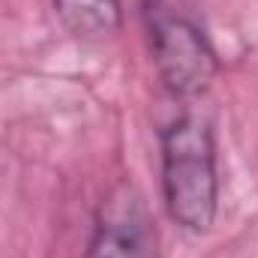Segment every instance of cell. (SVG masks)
<instances>
[{"label":"cell","mask_w":258,"mask_h":258,"mask_svg":"<svg viewBox=\"0 0 258 258\" xmlns=\"http://www.w3.org/2000/svg\"><path fill=\"white\" fill-rule=\"evenodd\" d=\"M87 258H159L147 204L129 183L114 186L102 198Z\"/></svg>","instance_id":"3"},{"label":"cell","mask_w":258,"mask_h":258,"mask_svg":"<svg viewBox=\"0 0 258 258\" xmlns=\"http://www.w3.org/2000/svg\"><path fill=\"white\" fill-rule=\"evenodd\" d=\"M54 12L66 30L84 42H102L123 24L120 0H54Z\"/></svg>","instance_id":"4"},{"label":"cell","mask_w":258,"mask_h":258,"mask_svg":"<svg viewBox=\"0 0 258 258\" xmlns=\"http://www.w3.org/2000/svg\"><path fill=\"white\" fill-rule=\"evenodd\" d=\"M144 18L150 54L168 93L180 99L201 96L219 72V57L204 30L183 12L171 9L165 0H147Z\"/></svg>","instance_id":"2"},{"label":"cell","mask_w":258,"mask_h":258,"mask_svg":"<svg viewBox=\"0 0 258 258\" xmlns=\"http://www.w3.org/2000/svg\"><path fill=\"white\" fill-rule=\"evenodd\" d=\"M162 195L168 216L183 231L204 234L216 222V141L204 117L183 114L162 132Z\"/></svg>","instance_id":"1"}]
</instances>
